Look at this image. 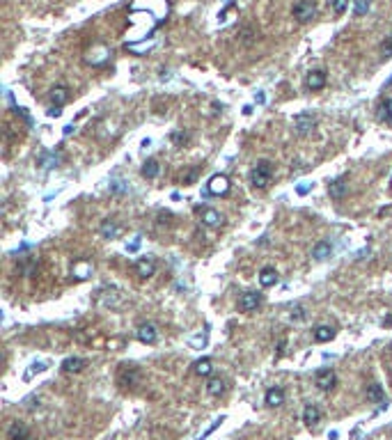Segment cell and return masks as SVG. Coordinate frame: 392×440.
<instances>
[{"mask_svg":"<svg viewBox=\"0 0 392 440\" xmlns=\"http://www.w3.org/2000/svg\"><path fill=\"white\" fill-rule=\"evenodd\" d=\"M193 371L198 376H209L213 371V362H211V358H202V360H198L193 365Z\"/></svg>","mask_w":392,"mask_h":440,"instance_id":"d4e9b609","label":"cell"},{"mask_svg":"<svg viewBox=\"0 0 392 440\" xmlns=\"http://www.w3.org/2000/svg\"><path fill=\"white\" fill-rule=\"evenodd\" d=\"M71 133H74V124H67V126H65V135H71Z\"/></svg>","mask_w":392,"mask_h":440,"instance_id":"74e56055","label":"cell"},{"mask_svg":"<svg viewBox=\"0 0 392 440\" xmlns=\"http://www.w3.org/2000/svg\"><path fill=\"white\" fill-rule=\"evenodd\" d=\"M385 87H392V76H390V78H387V80H385Z\"/></svg>","mask_w":392,"mask_h":440,"instance_id":"60d3db41","label":"cell"},{"mask_svg":"<svg viewBox=\"0 0 392 440\" xmlns=\"http://www.w3.org/2000/svg\"><path fill=\"white\" fill-rule=\"evenodd\" d=\"M390 37H392V35H390Z\"/></svg>","mask_w":392,"mask_h":440,"instance_id":"ee69618b","label":"cell"},{"mask_svg":"<svg viewBox=\"0 0 392 440\" xmlns=\"http://www.w3.org/2000/svg\"><path fill=\"white\" fill-rule=\"evenodd\" d=\"M110 188H113L115 193H124V190H126V188H124V181H113Z\"/></svg>","mask_w":392,"mask_h":440,"instance_id":"e575fe53","label":"cell"},{"mask_svg":"<svg viewBox=\"0 0 392 440\" xmlns=\"http://www.w3.org/2000/svg\"><path fill=\"white\" fill-rule=\"evenodd\" d=\"M25 440H33V438H25Z\"/></svg>","mask_w":392,"mask_h":440,"instance_id":"7bdbcfd3","label":"cell"},{"mask_svg":"<svg viewBox=\"0 0 392 440\" xmlns=\"http://www.w3.org/2000/svg\"><path fill=\"white\" fill-rule=\"evenodd\" d=\"M367 401H372V403H387L385 392H383V388L378 383H372L367 388Z\"/></svg>","mask_w":392,"mask_h":440,"instance_id":"d6986e66","label":"cell"},{"mask_svg":"<svg viewBox=\"0 0 392 440\" xmlns=\"http://www.w3.org/2000/svg\"><path fill=\"white\" fill-rule=\"evenodd\" d=\"M259 305H262V293H257V291H245L239 300L241 312H255Z\"/></svg>","mask_w":392,"mask_h":440,"instance_id":"52a82bcc","label":"cell"},{"mask_svg":"<svg viewBox=\"0 0 392 440\" xmlns=\"http://www.w3.org/2000/svg\"><path fill=\"white\" fill-rule=\"evenodd\" d=\"M51 99H53V105H62L67 103V99H69V90H67V85H55L51 90Z\"/></svg>","mask_w":392,"mask_h":440,"instance_id":"603a6c76","label":"cell"},{"mask_svg":"<svg viewBox=\"0 0 392 440\" xmlns=\"http://www.w3.org/2000/svg\"><path fill=\"white\" fill-rule=\"evenodd\" d=\"M48 115H51V117H60V115H62L60 105H51V108H48Z\"/></svg>","mask_w":392,"mask_h":440,"instance_id":"d590c367","label":"cell"},{"mask_svg":"<svg viewBox=\"0 0 392 440\" xmlns=\"http://www.w3.org/2000/svg\"><path fill=\"white\" fill-rule=\"evenodd\" d=\"M390 355H392V344H390Z\"/></svg>","mask_w":392,"mask_h":440,"instance_id":"b9f144b4","label":"cell"},{"mask_svg":"<svg viewBox=\"0 0 392 440\" xmlns=\"http://www.w3.org/2000/svg\"><path fill=\"white\" fill-rule=\"evenodd\" d=\"M117 232H120V227H117V223H113V220H103L101 227H99V234H101L103 238H115Z\"/></svg>","mask_w":392,"mask_h":440,"instance_id":"484cf974","label":"cell"},{"mask_svg":"<svg viewBox=\"0 0 392 440\" xmlns=\"http://www.w3.org/2000/svg\"><path fill=\"white\" fill-rule=\"evenodd\" d=\"M271 181H273V163L271 160H257L255 168L250 170V183L255 188H259V190H264V188L271 186Z\"/></svg>","mask_w":392,"mask_h":440,"instance_id":"6da1fadb","label":"cell"},{"mask_svg":"<svg viewBox=\"0 0 392 440\" xmlns=\"http://www.w3.org/2000/svg\"><path fill=\"white\" fill-rule=\"evenodd\" d=\"M328 7H330V12L335 14V16H340V14L346 12V7H349V0H328Z\"/></svg>","mask_w":392,"mask_h":440,"instance_id":"4316f807","label":"cell"},{"mask_svg":"<svg viewBox=\"0 0 392 440\" xmlns=\"http://www.w3.org/2000/svg\"><path fill=\"white\" fill-rule=\"evenodd\" d=\"M381 53H383V60L392 58V39L387 41V44H383V46H381Z\"/></svg>","mask_w":392,"mask_h":440,"instance_id":"1f68e13d","label":"cell"},{"mask_svg":"<svg viewBox=\"0 0 392 440\" xmlns=\"http://www.w3.org/2000/svg\"><path fill=\"white\" fill-rule=\"evenodd\" d=\"M319 420H321V410H319V406H314V403H307V406L303 408V422L307 426H317Z\"/></svg>","mask_w":392,"mask_h":440,"instance_id":"4fadbf2b","label":"cell"},{"mask_svg":"<svg viewBox=\"0 0 392 440\" xmlns=\"http://www.w3.org/2000/svg\"><path fill=\"white\" fill-rule=\"evenodd\" d=\"M135 335H138V339L143 344H156V339H158V330L154 323H140Z\"/></svg>","mask_w":392,"mask_h":440,"instance_id":"ba28073f","label":"cell"},{"mask_svg":"<svg viewBox=\"0 0 392 440\" xmlns=\"http://www.w3.org/2000/svg\"><path fill=\"white\" fill-rule=\"evenodd\" d=\"M143 177L145 179H156L158 177V172H161V165H158V160H154V158H149V160H145V165H143Z\"/></svg>","mask_w":392,"mask_h":440,"instance_id":"cb8c5ba5","label":"cell"},{"mask_svg":"<svg viewBox=\"0 0 392 440\" xmlns=\"http://www.w3.org/2000/svg\"><path fill=\"white\" fill-rule=\"evenodd\" d=\"M44 369H46V365H44V362H35V365H33V369H30L28 374H25V378H30V376L35 374V371H44Z\"/></svg>","mask_w":392,"mask_h":440,"instance_id":"836d02e7","label":"cell"},{"mask_svg":"<svg viewBox=\"0 0 392 440\" xmlns=\"http://www.w3.org/2000/svg\"><path fill=\"white\" fill-rule=\"evenodd\" d=\"M335 335H337V330L332 328V325L321 323V325H317V328H314V342H319V344L330 342V339L335 337Z\"/></svg>","mask_w":392,"mask_h":440,"instance_id":"9a60e30c","label":"cell"},{"mask_svg":"<svg viewBox=\"0 0 392 440\" xmlns=\"http://www.w3.org/2000/svg\"><path fill=\"white\" fill-rule=\"evenodd\" d=\"M259 284H262V287H275L277 284V270L273 268V266H264V268L259 270Z\"/></svg>","mask_w":392,"mask_h":440,"instance_id":"5bb4252c","label":"cell"},{"mask_svg":"<svg viewBox=\"0 0 392 440\" xmlns=\"http://www.w3.org/2000/svg\"><path fill=\"white\" fill-rule=\"evenodd\" d=\"M317 16V5H314V0H298V3L294 5V18L300 23H307L312 21V18Z\"/></svg>","mask_w":392,"mask_h":440,"instance_id":"3957f363","label":"cell"},{"mask_svg":"<svg viewBox=\"0 0 392 440\" xmlns=\"http://www.w3.org/2000/svg\"><path fill=\"white\" fill-rule=\"evenodd\" d=\"M337 383V374L332 369H319L317 374H314V385H317L319 390H332Z\"/></svg>","mask_w":392,"mask_h":440,"instance_id":"8992f818","label":"cell"},{"mask_svg":"<svg viewBox=\"0 0 392 440\" xmlns=\"http://www.w3.org/2000/svg\"><path fill=\"white\" fill-rule=\"evenodd\" d=\"M310 188H312V183L303 181V183H298V186H296V193H298V195H307Z\"/></svg>","mask_w":392,"mask_h":440,"instance_id":"d6a6232c","label":"cell"},{"mask_svg":"<svg viewBox=\"0 0 392 440\" xmlns=\"http://www.w3.org/2000/svg\"><path fill=\"white\" fill-rule=\"evenodd\" d=\"M305 87L312 92L317 90H323L326 87V71H321V69H314V71L307 73V78H305Z\"/></svg>","mask_w":392,"mask_h":440,"instance_id":"9c48e42d","label":"cell"},{"mask_svg":"<svg viewBox=\"0 0 392 440\" xmlns=\"http://www.w3.org/2000/svg\"><path fill=\"white\" fill-rule=\"evenodd\" d=\"M255 101H257V103H264V101H266V96H264V94H262V92H259V94H257V96H255Z\"/></svg>","mask_w":392,"mask_h":440,"instance_id":"f35d334b","label":"cell"},{"mask_svg":"<svg viewBox=\"0 0 392 440\" xmlns=\"http://www.w3.org/2000/svg\"><path fill=\"white\" fill-rule=\"evenodd\" d=\"M314 126H317V115L314 113H300L294 117V131L298 135H307Z\"/></svg>","mask_w":392,"mask_h":440,"instance_id":"277c9868","label":"cell"},{"mask_svg":"<svg viewBox=\"0 0 392 440\" xmlns=\"http://www.w3.org/2000/svg\"><path fill=\"white\" fill-rule=\"evenodd\" d=\"M264 401H266V406L271 408H277L285 403V390L282 388H268L266 394H264Z\"/></svg>","mask_w":392,"mask_h":440,"instance_id":"8fae6325","label":"cell"},{"mask_svg":"<svg viewBox=\"0 0 392 440\" xmlns=\"http://www.w3.org/2000/svg\"><path fill=\"white\" fill-rule=\"evenodd\" d=\"M225 390H227L225 378H220V376H211V378H209L207 392L211 394V397H220V394H225Z\"/></svg>","mask_w":392,"mask_h":440,"instance_id":"ac0fdd59","label":"cell"},{"mask_svg":"<svg viewBox=\"0 0 392 440\" xmlns=\"http://www.w3.org/2000/svg\"><path fill=\"white\" fill-rule=\"evenodd\" d=\"M222 422H225V415H220V417H216V420H213V422H211V426H209V429H207V431H204V433H202V440H204V438H209V435H211V433H213V431H216V429H218V426H220V424H222Z\"/></svg>","mask_w":392,"mask_h":440,"instance_id":"f546056e","label":"cell"},{"mask_svg":"<svg viewBox=\"0 0 392 440\" xmlns=\"http://www.w3.org/2000/svg\"><path fill=\"white\" fill-rule=\"evenodd\" d=\"M346 190H349V183L344 181V179H335V181H330V186H328V195L332 197V200H342V197L346 195Z\"/></svg>","mask_w":392,"mask_h":440,"instance_id":"e0dca14e","label":"cell"},{"mask_svg":"<svg viewBox=\"0 0 392 440\" xmlns=\"http://www.w3.org/2000/svg\"><path fill=\"white\" fill-rule=\"evenodd\" d=\"M330 255H332V243L330 241H319L317 245L312 248V259H317V261L328 259Z\"/></svg>","mask_w":392,"mask_h":440,"instance_id":"2e32d148","label":"cell"},{"mask_svg":"<svg viewBox=\"0 0 392 440\" xmlns=\"http://www.w3.org/2000/svg\"><path fill=\"white\" fill-rule=\"evenodd\" d=\"M140 380H143V371L138 369L135 365H122L120 374H117V383L122 385L124 390H133L140 385Z\"/></svg>","mask_w":392,"mask_h":440,"instance_id":"7a4b0ae2","label":"cell"},{"mask_svg":"<svg viewBox=\"0 0 392 440\" xmlns=\"http://www.w3.org/2000/svg\"><path fill=\"white\" fill-rule=\"evenodd\" d=\"M85 367H88V360L85 358H67L65 362H62V371H67V374H78V371H83Z\"/></svg>","mask_w":392,"mask_h":440,"instance_id":"7c38bea8","label":"cell"},{"mask_svg":"<svg viewBox=\"0 0 392 440\" xmlns=\"http://www.w3.org/2000/svg\"><path fill=\"white\" fill-rule=\"evenodd\" d=\"M25 438H30L28 429L21 422H12L10 431H7V440H25Z\"/></svg>","mask_w":392,"mask_h":440,"instance_id":"ffe728a7","label":"cell"},{"mask_svg":"<svg viewBox=\"0 0 392 440\" xmlns=\"http://www.w3.org/2000/svg\"><path fill=\"white\" fill-rule=\"evenodd\" d=\"M207 193L209 195H227L230 193V179L225 174H213L207 183Z\"/></svg>","mask_w":392,"mask_h":440,"instance_id":"5b68a950","label":"cell"},{"mask_svg":"<svg viewBox=\"0 0 392 440\" xmlns=\"http://www.w3.org/2000/svg\"><path fill=\"white\" fill-rule=\"evenodd\" d=\"M365 255H369V248H367V250H360V252H358V255H355V259H362V257H365Z\"/></svg>","mask_w":392,"mask_h":440,"instance_id":"ab89813d","label":"cell"},{"mask_svg":"<svg viewBox=\"0 0 392 440\" xmlns=\"http://www.w3.org/2000/svg\"><path fill=\"white\" fill-rule=\"evenodd\" d=\"M372 7V0H353V12L355 16H365Z\"/></svg>","mask_w":392,"mask_h":440,"instance_id":"83f0119b","label":"cell"},{"mask_svg":"<svg viewBox=\"0 0 392 440\" xmlns=\"http://www.w3.org/2000/svg\"><path fill=\"white\" fill-rule=\"evenodd\" d=\"M135 273H138L140 278H152V275L156 273V261H154L152 257H140V259L135 261Z\"/></svg>","mask_w":392,"mask_h":440,"instance_id":"30bf717a","label":"cell"},{"mask_svg":"<svg viewBox=\"0 0 392 440\" xmlns=\"http://www.w3.org/2000/svg\"><path fill=\"white\" fill-rule=\"evenodd\" d=\"M138 245H140V238H135V241L131 243V245H126V250H131V252H133V250H138Z\"/></svg>","mask_w":392,"mask_h":440,"instance_id":"8d00e7d4","label":"cell"},{"mask_svg":"<svg viewBox=\"0 0 392 440\" xmlns=\"http://www.w3.org/2000/svg\"><path fill=\"white\" fill-rule=\"evenodd\" d=\"M202 223L209 225V227H218L222 223V215L216 209H209L207 206V209H202Z\"/></svg>","mask_w":392,"mask_h":440,"instance_id":"44dd1931","label":"cell"},{"mask_svg":"<svg viewBox=\"0 0 392 440\" xmlns=\"http://www.w3.org/2000/svg\"><path fill=\"white\" fill-rule=\"evenodd\" d=\"M37 163L42 165L44 170H51V168H55V165L60 163V154H55V151H44V154L39 156Z\"/></svg>","mask_w":392,"mask_h":440,"instance_id":"7402d4cb","label":"cell"},{"mask_svg":"<svg viewBox=\"0 0 392 440\" xmlns=\"http://www.w3.org/2000/svg\"><path fill=\"white\" fill-rule=\"evenodd\" d=\"M291 319H294V321H303L305 319V307L303 305H296L294 310H291Z\"/></svg>","mask_w":392,"mask_h":440,"instance_id":"4dcf8cb0","label":"cell"},{"mask_svg":"<svg viewBox=\"0 0 392 440\" xmlns=\"http://www.w3.org/2000/svg\"><path fill=\"white\" fill-rule=\"evenodd\" d=\"M381 119H385V122H392V99H385L381 105Z\"/></svg>","mask_w":392,"mask_h":440,"instance_id":"f1b7e54d","label":"cell"}]
</instances>
